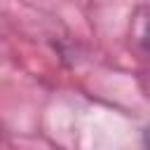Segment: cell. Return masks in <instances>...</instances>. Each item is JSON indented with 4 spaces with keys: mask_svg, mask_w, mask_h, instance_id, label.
Instances as JSON below:
<instances>
[{
    "mask_svg": "<svg viewBox=\"0 0 150 150\" xmlns=\"http://www.w3.org/2000/svg\"><path fill=\"white\" fill-rule=\"evenodd\" d=\"M143 143H145V150H150V122H148V127L143 131Z\"/></svg>",
    "mask_w": 150,
    "mask_h": 150,
    "instance_id": "cell-1",
    "label": "cell"
}]
</instances>
